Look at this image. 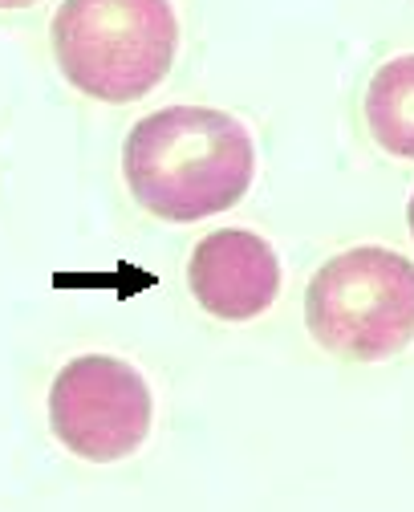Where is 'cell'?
<instances>
[{
    "instance_id": "cell-4",
    "label": "cell",
    "mask_w": 414,
    "mask_h": 512,
    "mask_svg": "<svg viewBox=\"0 0 414 512\" xmlns=\"http://www.w3.org/2000/svg\"><path fill=\"white\" fill-rule=\"evenodd\" d=\"M155 399L138 366L114 354L69 358L49 387L53 439L90 464H118L147 443Z\"/></svg>"
},
{
    "instance_id": "cell-6",
    "label": "cell",
    "mask_w": 414,
    "mask_h": 512,
    "mask_svg": "<svg viewBox=\"0 0 414 512\" xmlns=\"http://www.w3.org/2000/svg\"><path fill=\"white\" fill-rule=\"evenodd\" d=\"M410 86H414V57H390L386 66L374 74L366 90V122L370 135L382 151L410 159L414 151V131H410Z\"/></svg>"
},
{
    "instance_id": "cell-5",
    "label": "cell",
    "mask_w": 414,
    "mask_h": 512,
    "mask_svg": "<svg viewBox=\"0 0 414 512\" xmlns=\"http://www.w3.org/2000/svg\"><path fill=\"white\" fill-rule=\"evenodd\" d=\"M187 289L220 322H252L281 293V261L264 236L248 228H220L195 244Z\"/></svg>"
},
{
    "instance_id": "cell-2",
    "label": "cell",
    "mask_w": 414,
    "mask_h": 512,
    "mask_svg": "<svg viewBox=\"0 0 414 512\" xmlns=\"http://www.w3.org/2000/svg\"><path fill=\"white\" fill-rule=\"evenodd\" d=\"M65 82L94 102L147 98L175 66L179 17L171 0H65L49 25Z\"/></svg>"
},
{
    "instance_id": "cell-3",
    "label": "cell",
    "mask_w": 414,
    "mask_h": 512,
    "mask_svg": "<svg viewBox=\"0 0 414 512\" xmlns=\"http://www.w3.org/2000/svg\"><path fill=\"white\" fill-rule=\"evenodd\" d=\"M309 338L341 362H386L406 350L414 326V269L382 244L345 248L305 289Z\"/></svg>"
},
{
    "instance_id": "cell-7",
    "label": "cell",
    "mask_w": 414,
    "mask_h": 512,
    "mask_svg": "<svg viewBox=\"0 0 414 512\" xmlns=\"http://www.w3.org/2000/svg\"><path fill=\"white\" fill-rule=\"evenodd\" d=\"M37 0H0V13H13V9H29Z\"/></svg>"
},
{
    "instance_id": "cell-1",
    "label": "cell",
    "mask_w": 414,
    "mask_h": 512,
    "mask_svg": "<svg viewBox=\"0 0 414 512\" xmlns=\"http://www.w3.org/2000/svg\"><path fill=\"white\" fill-rule=\"evenodd\" d=\"M122 175L143 212L167 224H195L248 196L256 147L248 126L228 110L163 106L130 126Z\"/></svg>"
}]
</instances>
